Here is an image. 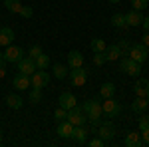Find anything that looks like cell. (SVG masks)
I'll return each mask as SVG.
<instances>
[{
  "instance_id": "cell-26",
  "label": "cell",
  "mask_w": 149,
  "mask_h": 147,
  "mask_svg": "<svg viewBox=\"0 0 149 147\" xmlns=\"http://www.w3.org/2000/svg\"><path fill=\"white\" fill-rule=\"evenodd\" d=\"M4 6L8 8V12L12 14H18L20 8H22V4H20V0H4Z\"/></svg>"
},
{
  "instance_id": "cell-37",
  "label": "cell",
  "mask_w": 149,
  "mask_h": 147,
  "mask_svg": "<svg viewBox=\"0 0 149 147\" xmlns=\"http://www.w3.org/2000/svg\"><path fill=\"white\" fill-rule=\"evenodd\" d=\"M103 145H105V141H103V139H102L100 135H97V137H93L92 141H90V147H103Z\"/></svg>"
},
{
  "instance_id": "cell-38",
  "label": "cell",
  "mask_w": 149,
  "mask_h": 147,
  "mask_svg": "<svg viewBox=\"0 0 149 147\" xmlns=\"http://www.w3.org/2000/svg\"><path fill=\"white\" fill-rule=\"evenodd\" d=\"M141 139H143V143H145V145H149V127L141 129Z\"/></svg>"
},
{
  "instance_id": "cell-30",
  "label": "cell",
  "mask_w": 149,
  "mask_h": 147,
  "mask_svg": "<svg viewBox=\"0 0 149 147\" xmlns=\"http://www.w3.org/2000/svg\"><path fill=\"white\" fill-rule=\"evenodd\" d=\"M131 6H133V10H145L149 6V0H131Z\"/></svg>"
},
{
  "instance_id": "cell-28",
  "label": "cell",
  "mask_w": 149,
  "mask_h": 147,
  "mask_svg": "<svg viewBox=\"0 0 149 147\" xmlns=\"http://www.w3.org/2000/svg\"><path fill=\"white\" fill-rule=\"evenodd\" d=\"M52 70H54V76H56L58 79H64V78H66V76H68V70L64 68L62 64H56V66H54V68H52Z\"/></svg>"
},
{
  "instance_id": "cell-18",
  "label": "cell",
  "mask_w": 149,
  "mask_h": 147,
  "mask_svg": "<svg viewBox=\"0 0 149 147\" xmlns=\"http://www.w3.org/2000/svg\"><path fill=\"white\" fill-rule=\"evenodd\" d=\"M72 139H76L80 145H84V143L88 141V131H86V127H84V125H76V127H74V133H72Z\"/></svg>"
},
{
  "instance_id": "cell-15",
  "label": "cell",
  "mask_w": 149,
  "mask_h": 147,
  "mask_svg": "<svg viewBox=\"0 0 149 147\" xmlns=\"http://www.w3.org/2000/svg\"><path fill=\"white\" fill-rule=\"evenodd\" d=\"M123 143H125L127 147H141V145H143L141 133H137V131H127V135H125V139H123Z\"/></svg>"
},
{
  "instance_id": "cell-7",
  "label": "cell",
  "mask_w": 149,
  "mask_h": 147,
  "mask_svg": "<svg viewBox=\"0 0 149 147\" xmlns=\"http://www.w3.org/2000/svg\"><path fill=\"white\" fill-rule=\"evenodd\" d=\"M97 135L102 137L105 143H109L115 137V125L111 121H102V123L97 125Z\"/></svg>"
},
{
  "instance_id": "cell-10",
  "label": "cell",
  "mask_w": 149,
  "mask_h": 147,
  "mask_svg": "<svg viewBox=\"0 0 149 147\" xmlns=\"http://www.w3.org/2000/svg\"><path fill=\"white\" fill-rule=\"evenodd\" d=\"M36 70H38V68H36V62H34V60H32L30 56H28V58H22V60L18 62V72H20V74L32 76Z\"/></svg>"
},
{
  "instance_id": "cell-40",
  "label": "cell",
  "mask_w": 149,
  "mask_h": 147,
  "mask_svg": "<svg viewBox=\"0 0 149 147\" xmlns=\"http://www.w3.org/2000/svg\"><path fill=\"white\" fill-rule=\"evenodd\" d=\"M141 24H143V28L149 32V16H147V18H143V22H141Z\"/></svg>"
},
{
  "instance_id": "cell-29",
  "label": "cell",
  "mask_w": 149,
  "mask_h": 147,
  "mask_svg": "<svg viewBox=\"0 0 149 147\" xmlns=\"http://www.w3.org/2000/svg\"><path fill=\"white\" fill-rule=\"evenodd\" d=\"M30 102H32V103H40V102H42V90L32 88V90H30Z\"/></svg>"
},
{
  "instance_id": "cell-33",
  "label": "cell",
  "mask_w": 149,
  "mask_h": 147,
  "mask_svg": "<svg viewBox=\"0 0 149 147\" xmlns=\"http://www.w3.org/2000/svg\"><path fill=\"white\" fill-rule=\"evenodd\" d=\"M40 54H42V46H38V44H34L32 48H30V52H28V56L32 58V60H36Z\"/></svg>"
},
{
  "instance_id": "cell-45",
  "label": "cell",
  "mask_w": 149,
  "mask_h": 147,
  "mask_svg": "<svg viewBox=\"0 0 149 147\" xmlns=\"http://www.w3.org/2000/svg\"><path fill=\"white\" fill-rule=\"evenodd\" d=\"M147 103H149V95H147Z\"/></svg>"
},
{
  "instance_id": "cell-8",
  "label": "cell",
  "mask_w": 149,
  "mask_h": 147,
  "mask_svg": "<svg viewBox=\"0 0 149 147\" xmlns=\"http://www.w3.org/2000/svg\"><path fill=\"white\" fill-rule=\"evenodd\" d=\"M24 58V50L20 46H6V52H4V60L8 64H18L20 60Z\"/></svg>"
},
{
  "instance_id": "cell-27",
  "label": "cell",
  "mask_w": 149,
  "mask_h": 147,
  "mask_svg": "<svg viewBox=\"0 0 149 147\" xmlns=\"http://www.w3.org/2000/svg\"><path fill=\"white\" fill-rule=\"evenodd\" d=\"M111 26H115V28H125V16L123 14H113L111 16Z\"/></svg>"
},
{
  "instance_id": "cell-25",
  "label": "cell",
  "mask_w": 149,
  "mask_h": 147,
  "mask_svg": "<svg viewBox=\"0 0 149 147\" xmlns=\"http://www.w3.org/2000/svg\"><path fill=\"white\" fill-rule=\"evenodd\" d=\"M90 48H92V52H93V54H95V52H105L107 44L103 42L102 38H93L92 42H90Z\"/></svg>"
},
{
  "instance_id": "cell-2",
  "label": "cell",
  "mask_w": 149,
  "mask_h": 147,
  "mask_svg": "<svg viewBox=\"0 0 149 147\" xmlns=\"http://www.w3.org/2000/svg\"><path fill=\"white\" fill-rule=\"evenodd\" d=\"M119 70L127 74V76H139V72H141V64L135 62V60H131L129 56H121L119 58Z\"/></svg>"
},
{
  "instance_id": "cell-12",
  "label": "cell",
  "mask_w": 149,
  "mask_h": 147,
  "mask_svg": "<svg viewBox=\"0 0 149 147\" xmlns=\"http://www.w3.org/2000/svg\"><path fill=\"white\" fill-rule=\"evenodd\" d=\"M12 86H14L16 90H20V91H22V90H28V88L32 86L30 76H26V74H20V72H18V74L14 76V79H12Z\"/></svg>"
},
{
  "instance_id": "cell-21",
  "label": "cell",
  "mask_w": 149,
  "mask_h": 147,
  "mask_svg": "<svg viewBox=\"0 0 149 147\" xmlns=\"http://www.w3.org/2000/svg\"><path fill=\"white\" fill-rule=\"evenodd\" d=\"M14 40L12 28H0V46H10Z\"/></svg>"
},
{
  "instance_id": "cell-9",
  "label": "cell",
  "mask_w": 149,
  "mask_h": 147,
  "mask_svg": "<svg viewBox=\"0 0 149 147\" xmlns=\"http://www.w3.org/2000/svg\"><path fill=\"white\" fill-rule=\"evenodd\" d=\"M70 79H72V86L80 88V86H86V79H88V70L80 66V68H74L70 72Z\"/></svg>"
},
{
  "instance_id": "cell-34",
  "label": "cell",
  "mask_w": 149,
  "mask_h": 147,
  "mask_svg": "<svg viewBox=\"0 0 149 147\" xmlns=\"http://www.w3.org/2000/svg\"><path fill=\"white\" fill-rule=\"evenodd\" d=\"M18 14H20L22 18H32V14H34V10H32V6H22Z\"/></svg>"
},
{
  "instance_id": "cell-4",
  "label": "cell",
  "mask_w": 149,
  "mask_h": 147,
  "mask_svg": "<svg viewBox=\"0 0 149 147\" xmlns=\"http://www.w3.org/2000/svg\"><path fill=\"white\" fill-rule=\"evenodd\" d=\"M129 58L135 60V62H139V64L147 62V58H149L147 46L145 44H131V48H129Z\"/></svg>"
},
{
  "instance_id": "cell-43",
  "label": "cell",
  "mask_w": 149,
  "mask_h": 147,
  "mask_svg": "<svg viewBox=\"0 0 149 147\" xmlns=\"http://www.w3.org/2000/svg\"><path fill=\"white\" fill-rule=\"evenodd\" d=\"M107 2H113V4H117V2H121V0H107Z\"/></svg>"
},
{
  "instance_id": "cell-3",
  "label": "cell",
  "mask_w": 149,
  "mask_h": 147,
  "mask_svg": "<svg viewBox=\"0 0 149 147\" xmlns=\"http://www.w3.org/2000/svg\"><path fill=\"white\" fill-rule=\"evenodd\" d=\"M66 119H68L70 123L76 127V125H86V121H88V115H86V111L81 109L80 105H74L72 109H68V117H66Z\"/></svg>"
},
{
  "instance_id": "cell-44",
  "label": "cell",
  "mask_w": 149,
  "mask_h": 147,
  "mask_svg": "<svg viewBox=\"0 0 149 147\" xmlns=\"http://www.w3.org/2000/svg\"><path fill=\"white\" fill-rule=\"evenodd\" d=\"M0 143H2V131H0Z\"/></svg>"
},
{
  "instance_id": "cell-24",
  "label": "cell",
  "mask_w": 149,
  "mask_h": 147,
  "mask_svg": "<svg viewBox=\"0 0 149 147\" xmlns=\"http://www.w3.org/2000/svg\"><path fill=\"white\" fill-rule=\"evenodd\" d=\"M34 62H36V68H38V70H48V66H50V56L42 52V54L36 58Z\"/></svg>"
},
{
  "instance_id": "cell-19",
  "label": "cell",
  "mask_w": 149,
  "mask_h": 147,
  "mask_svg": "<svg viewBox=\"0 0 149 147\" xmlns=\"http://www.w3.org/2000/svg\"><path fill=\"white\" fill-rule=\"evenodd\" d=\"M103 54H105V60H107V62H113V60H119V58H121V50H119L117 44H111V46L105 48Z\"/></svg>"
},
{
  "instance_id": "cell-36",
  "label": "cell",
  "mask_w": 149,
  "mask_h": 147,
  "mask_svg": "<svg viewBox=\"0 0 149 147\" xmlns=\"http://www.w3.org/2000/svg\"><path fill=\"white\" fill-rule=\"evenodd\" d=\"M117 46H119V50H121V56H127V54H129V48H131V44H129L127 40H121Z\"/></svg>"
},
{
  "instance_id": "cell-41",
  "label": "cell",
  "mask_w": 149,
  "mask_h": 147,
  "mask_svg": "<svg viewBox=\"0 0 149 147\" xmlns=\"http://www.w3.org/2000/svg\"><path fill=\"white\" fill-rule=\"evenodd\" d=\"M4 76H6V68H4V66H0V79L4 78Z\"/></svg>"
},
{
  "instance_id": "cell-11",
  "label": "cell",
  "mask_w": 149,
  "mask_h": 147,
  "mask_svg": "<svg viewBox=\"0 0 149 147\" xmlns=\"http://www.w3.org/2000/svg\"><path fill=\"white\" fill-rule=\"evenodd\" d=\"M56 133L62 137V139H72V133H74V125L70 123L68 119H64V121H58Z\"/></svg>"
},
{
  "instance_id": "cell-39",
  "label": "cell",
  "mask_w": 149,
  "mask_h": 147,
  "mask_svg": "<svg viewBox=\"0 0 149 147\" xmlns=\"http://www.w3.org/2000/svg\"><path fill=\"white\" fill-rule=\"evenodd\" d=\"M141 44H145L149 48V32H145V34H143V42H141Z\"/></svg>"
},
{
  "instance_id": "cell-22",
  "label": "cell",
  "mask_w": 149,
  "mask_h": 147,
  "mask_svg": "<svg viewBox=\"0 0 149 147\" xmlns=\"http://www.w3.org/2000/svg\"><path fill=\"white\" fill-rule=\"evenodd\" d=\"M147 107H149L147 98H137L135 102L131 103V111H135V113H145V111H147Z\"/></svg>"
},
{
  "instance_id": "cell-32",
  "label": "cell",
  "mask_w": 149,
  "mask_h": 147,
  "mask_svg": "<svg viewBox=\"0 0 149 147\" xmlns=\"http://www.w3.org/2000/svg\"><path fill=\"white\" fill-rule=\"evenodd\" d=\"M105 62H107V60H105V54H103V52H95V54H93V64H95V66H103Z\"/></svg>"
},
{
  "instance_id": "cell-42",
  "label": "cell",
  "mask_w": 149,
  "mask_h": 147,
  "mask_svg": "<svg viewBox=\"0 0 149 147\" xmlns=\"http://www.w3.org/2000/svg\"><path fill=\"white\" fill-rule=\"evenodd\" d=\"M4 64H6V60H4V54L0 52V66H4Z\"/></svg>"
},
{
  "instance_id": "cell-16",
  "label": "cell",
  "mask_w": 149,
  "mask_h": 147,
  "mask_svg": "<svg viewBox=\"0 0 149 147\" xmlns=\"http://www.w3.org/2000/svg\"><path fill=\"white\" fill-rule=\"evenodd\" d=\"M80 66H84V56H81V52H78V50H72L68 54V68H80Z\"/></svg>"
},
{
  "instance_id": "cell-5",
  "label": "cell",
  "mask_w": 149,
  "mask_h": 147,
  "mask_svg": "<svg viewBox=\"0 0 149 147\" xmlns=\"http://www.w3.org/2000/svg\"><path fill=\"white\" fill-rule=\"evenodd\" d=\"M102 109L105 117H117L121 113V103L115 102L113 98H105V102L102 103Z\"/></svg>"
},
{
  "instance_id": "cell-13",
  "label": "cell",
  "mask_w": 149,
  "mask_h": 147,
  "mask_svg": "<svg viewBox=\"0 0 149 147\" xmlns=\"http://www.w3.org/2000/svg\"><path fill=\"white\" fill-rule=\"evenodd\" d=\"M58 103H60V107H64V109H72L74 105H78V100H76V95H74L72 91H64V93L60 95Z\"/></svg>"
},
{
  "instance_id": "cell-35",
  "label": "cell",
  "mask_w": 149,
  "mask_h": 147,
  "mask_svg": "<svg viewBox=\"0 0 149 147\" xmlns=\"http://www.w3.org/2000/svg\"><path fill=\"white\" fill-rule=\"evenodd\" d=\"M141 117L137 119L139 123V129H145V127H149V115H145V113H139Z\"/></svg>"
},
{
  "instance_id": "cell-6",
  "label": "cell",
  "mask_w": 149,
  "mask_h": 147,
  "mask_svg": "<svg viewBox=\"0 0 149 147\" xmlns=\"http://www.w3.org/2000/svg\"><path fill=\"white\" fill-rule=\"evenodd\" d=\"M30 82H32V88L44 90L48 84H50V74H48L46 70H36L34 74L30 76Z\"/></svg>"
},
{
  "instance_id": "cell-31",
  "label": "cell",
  "mask_w": 149,
  "mask_h": 147,
  "mask_svg": "<svg viewBox=\"0 0 149 147\" xmlns=\"http://www.w3.org/2000/svg\"><path fill=\"white\" fill-rule=\"evenodd\" d=\"M68 117V109H64V107H58L56 111H54V119L56 121H64Z\"/></svg>"
},
{
  "instance_id": "cell-1",
  "label": "cell",
  "mask_w": 149,
  "mask_h": 147,
  "mask_svg": "<svg viewBox=\"0 0 149 147\" xmlns=\"http://www.w3.org/2000/svg\"><path fill=\"white\" fill-rule=\"evenodd\" d=\"M81 109L86 111V115H88V121H90L93 127H97V125L102 123L103 109H102V103L97 102V100H88V102L81 105Z\"/></svg>"
},
{
  "instance_id": "cell-23",
  "label": "cell",
  "mask_w": 149,
  "mask_h": 147,
  "mask_svg": "<svg viewBox=\"0 0 149 147\" xmlns=\"http://www.w3.org/2000/svg\"><path fill=\"white\" fill-rule=\"evenodd\" d=\"M113 93H115V86L111 84V82L103 84L102 88H100V95H102L103 100H105V98H113Z\"/></svg>"
},
{
  "instance_id": "cell-14",
  "label": "cell",
  "mask_w": 149,
  "mask_h": 147,
  "mask_svg": "<svg viewBox=\"0 0 149 147\" xmlns=\"http://www.w3.org/2000/svg\"><path fill=\"white\" fill-rule=\"evenodd\" d=\"M125 16V26H141V22H143V14L139 10H129L127 14H123Z\"/></svg>"
},
{
  "instance_id": "cell-20",
  "label": "cell",
  "mask_w": 149,
  "mask_h": 147,
  "mask_svg": "<svg viewBox=\"0 0 149 147\" xmlns=\"http://www.w3.org/2000/svg\"><path fill=\"white\" fill-rule=\"evenodd\" d=\"M6 105H8L10 109H20L24 105V100L20 95H16V93H8V95H6Z\"/></svg>"
},
{
  "instance_id": "cell-17",
  "label": "cell",
  "mask_w": 149,
  "mask_h": 147,
  "mask_svg": "<svg viewBox=\"0 0 149 147\" xmlns=\"http://www.w3.org/2000/svg\"><path fill=\"white\" fill-rule=\"evenodd\" d=\"M133 91H135L137 98H147V95H149V79L143 78V79H139V82H135Z\"/></svg>"
}]
</instances>
